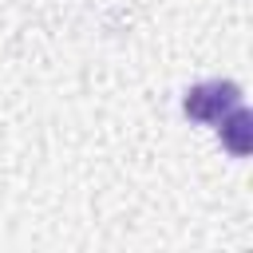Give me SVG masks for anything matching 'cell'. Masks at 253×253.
Returning a JSON list of instances; mask_svg holds the SVG:
<instances>
[{
  "label": "cell",
  "instance_id": "1",
  "mask_svg": "<svg viewBox=\"0 0 253 253\" xmlns=\"http://www.w3.org/2000/svg\"><path fill=\"white\" fill-rule=\"evenodd\" d=\"M241 103V87L233 79H210V83H194L182 95V111L194 123H217L225 111H233Z\"/></svg>",
  "mask_w": 253,
  "mask_h": 253
},
{
  "label": "cell",
  "instance_id": "2",
  "mask_svg": "<svg viewBox=\"0 0 253 253\" xmlns=\"http://www.w3.org/2000/svg\"><path fill=\"white\" fill-rule=\"evenodd\" d=\"M217 138H221V146H225L233 158H245V154L253 150V111H245L241 103H237L233 111H225V115L217 119Z\"/></svg>",
  "mask_w": 253,
  "mask_h": 253
}]
</instances>
